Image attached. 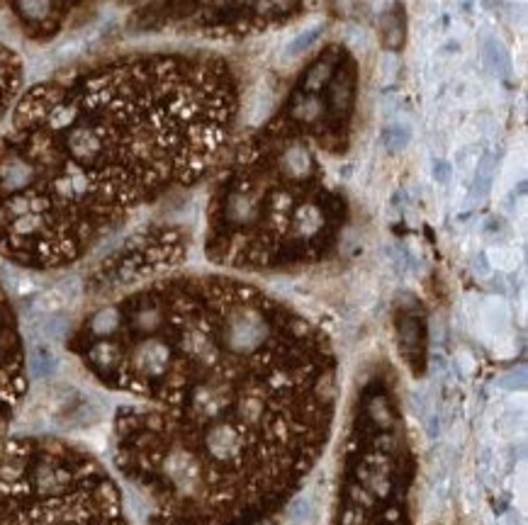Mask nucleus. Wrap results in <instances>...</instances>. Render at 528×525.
Wrapping results in <instances>:
<instances>
[{
    "label": "nucleus",
    "mask_w": 528,
    "mask_h": 525,
    "mask_svg": "<svg viewBox=\"0 0 528 525\" xmlns=\"http://www.w3.org/2000/svg\"><path fill=\"white\" fill-rule=\"evenodd\" d=\"M13 321H17V316L13 311V304H10V299H8V292L3 290V282H0V326L13 324Z\"/></svg>",
    "instance_id": "obj_13"
},
{
    "label": "nucleus",
    "mask_w": 528,
    "mask_h": 525,
    "mask_svg": "<svg viewBox=\"0 0 528 525\" xmlns=\"http://www.w3.org/2000/svg\"><path fill=\"white\" fill-rule=\"evenodd\" d=\"M30 384L27 353L22 343L20 324L0 326V440L10 435L17 413L22 408Z\"/></svg>",
    "instance_id": "obj_6"
},
{
    "label": "nucleus",
    "mask_w": 528,
    "mask_h": 525,
    "mask_svg": "<svg viewBox=\"0 0 528 525\" xmlns=\"http://www.w3.org/2000/svg\"><path fill=\"white\" fill-rule=\"evenodd\" d=\"M411 141V131L407 124H390L385 126V131H382V146L387 148L390 153H399L404 151V148L409 146Z\"/></svg>",
    "instance_id": "obj_8"
},
{
    "label": "nucleus",
    "mask_w": 528,
    "mask_h": 525,
    "mask_svg": "<svg viewBox=\"0 0 528 525\" xmlns=\"http://www.w3.org/2000/svg\"><path fill=\"white\" fill-rule=\"evenodd\" d=\"M0 525H125L100 460L56 435L0 440Z\"/></svg>",
    "instance_id": "obj_4"
},
{
    "label": "nucleus",
    "mask_w": 528,
    "mask_h": 525,
    "mask_svg": "<svg viewBox=\"0 0 528 525\" xmlns=\"http://www.w3.org/2000/svg\"><path fill=\"white\" fill-rule=\"evenodd\" d=\"M485 61L492 71L504 73L509 71V59H507V51L502 49V44L497 39H487L485 42Z\"/></svg>",
    "instance_id": "obj_9"
},
{
    "label": "nucleus",
    "mask_w": 528,
    "mask_h": 525,
    "mask_svg": "<svg viewBox=\"0 0 528 525\" xmlns=\"http://www.w3.org/2000/svg\"><path fill=\"white\" fill-rule=\"evenodd\" d=\"M380 63H382V73H385V78H390L392 73H394V68H397V66H394V56L390 54V51H387V54L382 56Z\"/></svg>",
    "instance_id": "obj_15"
},
{
    "label": "nucleus",
    "mask_w": 528,
    "mask_h": 525,
    "mask_svg": "<svg viewBox=\"0 0 528 525\" xmlns=\"http://www.w3.org/2000/svg\"><path fill=\"white\" fill-rule=\"evenodd\" d=\"M188 246V234L173 224H149L137 229L93 263L83 278V292L110 299L164 278L185 263Z\"/></svg>",
    "instance_id": "obj_5"
},
{
    "label": "nucleus",
    "mask_w": 528,
    "mask_h": 525,
    "mask_svg": "<svg viewBox=\"0 0 528 525\" xmlns=\"http://www.w3.org/2000/svg\"><path fill=\"white\" fill-rule=\"evenodd\" d=\"M22 78H25V68H22L20 56L5 44H0V126L20 97Z\"/></svg>",
    "instance_id": "obj_7"
},
{
    "label": "nucleus",
    "mask_w": 528,
    "mask_h": 525,
    "mask_svg": "<svg viewBox=\"0 0 528 525\" xmlns=\"http://www.w3.org/2000/svg\"><path fill=\"white\" fill-rule=\"evenodd\" d=\"M315 131L280 109L231 156L207 210L205 251L234 270H283L324 258L346 219Z\"/></svg>",
    "instance_id": "obj_3"
},
{
    "label": "nucleus",
    "mask_w": 528,
    "mask_h": 525,
    "mask_svg": "<svg viewBox=\"0 0 528 525\" xmlns=\"http://www.w3.org/2000/svg\"><path fill=\"white\" fill-rule=\"evenodd\" d=\"M287 518L297 525L307 523L312 518V501L307 496H295L287 504Z\"/></svg>",
    "instance_id": "obj_12"
},
{
    "label": "nucleus",
    "mask_w": 528,
    "mask_h": 525,
    "mask_svg": "<svg viewBox=\"0 0 528 525\" xmlns=\"http://www.w3.org/2000/svg\"><path fill=\"white\" fill-rule=\"evenodd\" d=\"M433 178H436L440 185H445V183L450 180V166L445 163V161H438V163H436V171H433Z\"/></svg>",
    "instance_id": "obj_14"
},
{
    "label": "nucleus",
    "mask_w": 528,
    "mask_h": 525,
    "mask_svg": "<svg viewBox=\"0 0 528 525\" xmlns=\"http://www.w3.org/2000/svg\"><path fill=\"white\" fill-rule=\"evenodd\" d=\"M239 83L202 51L125 54L39 80L0 126V258L61 270L222 161Z\"/></svg>",
    "instance_id": "obj_2"
},
{
    "label": "nucleus",
    "mask_w": 528,
    "mask_h": 525,
    "mask_svg": "<svg viewBox=\"0 0 528 525\" xmlns=\"http://www.w3.org/2000/svg\"><path fill=\"white\" fill-rule=\"evenodd\" d=\"M477 467H480V475H482L485 482H492L499 472V455L495 448H482L480 450V458H477Z\"/></svg>",
    "instance_id": "obj_11"
},
{
    "label": "nucleus",
    "mask_w": 528,
    "mask_h": 525,
    "mask_svg": "<svg viewBox=\"0 0 528 525\" xmlns=\"http://www.w3.org/2000/svg\"><path fill=\"white\" fill-rule=\"evenodd\" d=\"M68 348L130 399L112 418L115 467L178 525H246L290 504L332 438V340L231 275H164L110 297Z\"/></svg>",
    "instance_id": "obj_1"
},
{
    "label": "nucleus",
    "mask_w": 528,
    "mask_h": 525,
    "mask_svg": "<svg viewBox=\"0 0 528 525\" xmlns=\"http://www.w3.org/2000/svg\"><path fill=\"white\" fill-rule=\"evenodd\" d=\"M319 34H322V27H312V30H305L302 34H297V37L292 39V42L287 44V59H295V56H300V54H305V51H310V47L312 44L317 42L319 39Z\"/></svg>",
    "instance_id": "obj_10"
}]
</instances>
